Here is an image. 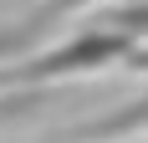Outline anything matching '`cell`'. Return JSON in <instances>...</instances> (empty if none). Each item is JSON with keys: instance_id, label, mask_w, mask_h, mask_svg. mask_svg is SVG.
<instances>
[{"instance_id": "obj_1", "label": "cell", "mask_w": 148, "mask_h": 143, "mask_svg": "<svg viewBox=\"0 0 148 143\" xmlns=\"http://www.w3.org/2000/svg\"><path fill=\"white\" fill-rule=\"evenodd\" d=\"M128 51V36L123 31H102V36H77L72 46H61L51 56L31 61L21 72H0V82H51V77H66V72H87V67H107L112 56Z\"/></svg>"}, {"instance_id": "obj_2", "label": "cell", "mask_w": 148, "mask_h": 143, "mask_svg": "<svg viewBox=\"0 0 148 143\" xmlns=\"http://www.w3.org/2000/svg\"><path fill=\"white\" fill-rule=\"evenodd\" d=\"M143 123H148V102H133V113H118L107 123H97V128H82V138H118V133H133Z\"/></svg>"}, {"instance_id": "obj_3", "label": "cell", "mask_w": 148, "mask_h": 143, "mask_svg": "<svg viewBox=\"0 0 148 143\" xmlns=\"http://www.w3.org/2000/svg\"><path fill=\"white\" fill-rule=\"evenodd\" d=\"M82 5H92V0H51V5H41V10L31 15V26L41 31L46 21H56V15H72V10H82Z\"/></svg>"}, {"instance_id": "obj_4", "label": "cell", "mask_w": 148, "mask_h": 143, "mask_svg": "<svg viewBox=\"0 0 148 143\" xmlns=\"http://www.w3.org/2000/svg\"><path fill=\"white\" fill-rule=\"evenodd\" d=\"M112 26H118L123 36H143V31H148V5H133V10H123Z\"/></svg>"}, {"instance_id": "obj_5", "label": "cell", "mask_w": 148, "mask_h": 143, "mask_svg": "<svg viewBox=\"0 0 148 143\" xmlns=\"http://www.w3.org/2000/svg\"><path fill=\"white\" fill-rule=\"evenodd\" d=\"M31 36H36V26H31V21H21V26H10V31H0V56H10L15 46H26Z\"/></svg>"}]
</instances>
